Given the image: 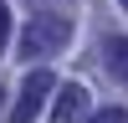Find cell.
Segmentation results:
<instances>
[{
    "mask_svg": "<svg viewBox=\"0 0 128 123\" xmlns=\"http://www.w3.org/2000/svg\"><path fill=\"white\" fill-rule=\"evenodd\" d=\"M67 41H72V20L67 16H36L26 31H20V56H26V62L56 56Z\"/></svg>",
    "mask_w": 128,
    "mask_h": 123,
    "instance_id": "1",
    "label": "cell"
},
{
    "mask_svg": "<svg viewBox=\"0 0 128 123\" xmlns=\"http://www.w3.org/2000/svg\"><path fill=\"white\" fill-rule=\"evenodd\" d=\"M56 87H62V82L51 77L46 67H31V72H26V82H20V98H16V108H10V123H31V118L41 113V102H46Z\"/></svg>",
    "mask_w": 128,
    "mask_h": 123,
    "instance_id": "2",
    "label": "cell"
},
{
    "mask_svg": "<svg viewBox=\"0 0 128 123\" xmlns=\"http://www.w3.org/2000/svg\"><path fill=\"white\" fill-rule=\"evenodd\" d=\"M87 98H92V92L82 87V82H62V87H56V102H51V123H82Z\"/></svg>",
    "mask_w": 128,
    "mask_h": 123,
    "instance_id": "3",
    "label": "cell"
},
{
    "mask_svg": "<svg viewBox=\"0 0 128 123\" xmlns=\"http://www.w3.org/2000/svg\"><path fill=\"white\" fill-rule=\"evenodd\" d=\"M108 67L118 82H128V41H108Z\"/></svg>",
    "mask_w": 128,
    "mask_h": 123,
    "instance_id": "4",
    "label": "cell"
},
{
    "mask_svg": "<svg viewBox=\"0 0 128 123\" xmlns=\"http://www.w3.org/2000/svg\"><path fill=\"white\" fill-rule=\"evenodd\" d=\"M87 123H128V113H123V108H98Z\"/></svg>",
    "mask_w": 128,
    "mask_h": 123,
    "instance_id": "5",
    "label": "cell"
},
{
    "mask_svg": "<svg viewBox=\"0 0 128 123\" xmlns=\"http://www.w3.org/2000/svg\"><path fill=\"white\" fill-rule=\"evenodd\" d=\"M5 41H10V10H5V0H0V51H5Z\"/></svg>",
    "mask_w": 128,
    "mask_h": 123,
    "instance_id": "6",
    "label": "cell"
},
{
    "mask_svg": "<svg viewBox=\"0 0 128 123\" xmlns=\"http://www.w3.org/2000/svg\"><path fill=\"white\" fill-rule=\"evenodd\" d=\"M118 5H123V10H128V0H118Z\"/></svg>",
    "mask_w": 128,
    "mask_h": 123,
    "instance_id": "7",
    "label": "cell"
}]
</instances>
